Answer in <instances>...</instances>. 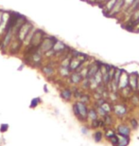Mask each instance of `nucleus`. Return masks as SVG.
<instances>
[{
	"label": "nucleus",
	"instance_id": "f257e3e1",
	"mask_svg": "<svg viewBox=\"0 0 139 146\" xmlns=\"http://www.w3.org/2000/svg\"><path fill=\"white\" fill-rule=\"evenodd\" d=\"M56 40H57L56 38L53 36H45V38L42 41V43L40 44L38 49L42 53H45V52L51 50Z\"/></svg>",
	"mask_w": 139,
	"mask_h": 146
},
{
	"label": "nucleus",
	"instance_id": "a211bd4d",
	"mask_svg": "<svg viewBox=\"0 0 139 146\" xmlns=\"http://www.w3.org/2000/svg\"><path fill=\"white\" fill-rule=\"evenodd\" d=\"M61 95H62L63 99H65V100L68 101V100H70V99H71L72 92H71V90H69V89H63Z\"/></svg>",
	"mask_w": 139,
	"mask_h": 146
},
{
	"label": "nucleus",
	"instance_id": "f03ea898",
	"mask_svg": "<svg viewBox=\"0 0 139 146\" xmlns=\"http://www.w3.org/2000/svg\"><path fill=\"white\" fill-rule=\"evenodd\" d=\"M45 38V33L42 30H39V29H36L35 31L33 33L32 39L30 41V45L28 46L32 48H38L40 44L42 43L43 39Z\"/></svg>",
	"mask_w": 139,
	"mask_h": 146
},
{
	"label": "nucleus",
	"instance_id": "f8f14e48",
	"mask_svg": "<svg viewBox=\"0 0 139 146\" xmlns=\"http://www.w3.org/2000/svg\"><path fill=\"white\" fill-rule=\"evenodd\" d=\"M76 106L79 109V112H80V115L82 117H86L88 115V110H87V107L83 103H77Z\"/></svg>",
	"mask_w": 139,
	"mask_h": 146
},
{
	"label": "nucleus",
	"instance_id": "dca6fc26",
	"mask_svg": "<svg viewBox=\"0 0 139 146\" xmlns=\"http://www.w3.org/2000/svg\"><path fill=\"white\" fill-rule=\"evenodd\" d=\"M115 1H117V0H107L106 4H105V8H104V11L109 13L113 9V7H114Z\"/></svg>",
	"mask_w": 139,
	"mask_h": 146
},
{
	"label": "nucleus",
	"instance_id": "6e6552de",
	"mask_svg": "<svg viewBox=\"0 0 139 146\" xmlns=\"http://www.w3.org/2000/svg\"><path fill=\"white\" fill-rule=\"evenodd\" d=\"M82 64H83V62H82L80 59L72 57V59L70 60V63H69V69H70L71 71L78 70L79 68L82 65Z\"/></svg>",
	"mask_w": 139,
	"mask_h": 146
},
{
	"label": "nucleus",
	"instance_id": "b1692460",
	"mask_svg": "<svg viewBox=\"0 0 139 146\" xmlns=\"http://www.w3.org/2000/svg\"><path fill=\"white\" fill-rule=\"evenodd\" d=\"M100 107H101V108H102L104 111H105L106 113H109L110 111H111V106H110V104H107V103H105V102H104V103H103L102 104H101Z\"/></svg>",
	"mask_w": 139,
	"mask_h": 146
},
{
	"label": "nucleus",
	"instance_id": "6ab92c4d",
	"mask_svg": "<svg viewBox=\"0 0 139 146\" xmlns=\"http://www.w3.org/2000/svg\"><path fill=\"white\" fill-rule=\"evenodd\" d=\"M94 79H95V81L97 83L98 86H100V84H102V82H103V77H102V74H101V72H100L99 69H98V71L95 74Z\"/></svg>",
	"mask_w": 139,
	"mask_h": 146
},
{
	"label": "nucleus",
	"instance_id": "aec40b11",
	"mask_svg": "<svg viewBox=\"0 0 139 146\" xmlns=\"http://www.w3.org/2000/svg\"><path fill=\"white\" fill-rule=\"evenodd\" d=\"M42 70L45 75H47V76H51L54 73V69L52 68L50 66H45L44 68H42Z\"/></svg>",
	"mask_w": 139,
	"mask_h": 146
},
{
	"label": "nucleus",
	"instance_id": "4be33fe9",
	"mask_svg": "<svg viewBox=\"0 0 139 146\" xmlns=\"http://www.w3.org/2000/svg\"><path fill=\"white\" fill-rule=\"evenodd\" d=\"M88 116H89V118H91L93 121H94V119H97V112H96V110L90 109L88 111Z\"/></svg>",
	"mask_w": 139,
	"mask_h": 146
},
{
	"label": "nucleus",
	"instance_id": "c85d7f7f",
	"mask_svg": "<svg viewBox=\"0 0 139 146\" xmlns=\"http://www.w3.org/2000/svg\"><path fill=\"white\" fill-rule=\"evenodd\" d=\"M3 13H4V11L0 10V24H1V22H2V16H3Z\"/></svg>",
	"mask_w": 139,
	"mask_h": 146
},
{
	"label": "nucleus",
	"instance_id": "bb28decb",
	"mask_svg": "<svg viewBox=\"0 0 139 146\" xmlns=\"http://www.w3.org/2000/svg\"><path fill=\"white\" fill-rule=\"evenodd\" d=\"M131 122H132V127H134V129H135V128L137 127V125H138L137 121H135V119H132V121H131Z\"/></svg>",
	"mask_w": 139,
	"mask_h": 146
},
{
	"label": "nucleus",
	"instance_id": "a878e982",
	"mask_svg": "<svg viewBox=\"0 0 139 146\" xmlns=\"http://www.w3.org/2000/svg\"><path fill=\"white\" fill-rule=\"evenodd\" d=\"M95 139H96V141H100V139H101V133L100 132H97V133H96Z\"/></svg>",
	"mask_w": 139,
	"mask_h": 146
},
{
	"label": "nucleus",
	"instance_id": "9d476101",
	"mask_svg": "<svg viewBox=\"0 0 139 146\" xmlns=\"http://www.w3.org/2000/svg\"><path fill=\"white\" fill-rule=\"evenodd\" d=\"M99 69V63L97 62L95 64H92L90 66H88V72H87V77L86 78H93L95 76V74L98 71Z\"/></svg>",
	"mask_w": 139,
	"mask_h": 146
},
{
	"label": "nucleus",
	"instance_id": "39448f33",
	"mask_svg": "<svg viewBox=\"0 0 139 146\" xmlns=\"http://www.w3.org/2000/svg\"><path fill=\"white\" fill-rule=\"evenodd\" d=\"M121 72H122V69L121 68H115V71L114 73V76H113V79L111 81V84L113 86V88L114 90H117L118 87V84H119V79H120V75Z\"/></svg>",
	"mask_w": 139,
	"mask_h": 146
},
{
	"label": "nucleus",
	"instance_id": "cd10ccee",
	"mask_svg": "<svg viewBox=\"0 0 139 146\" xmlns=\"http://www.w3.org/2000/svg\"><path fill=\"white\" fill-rule=\"evenodd\" d=\"M8 129V125L7 124H3L2 126H1V131L2 132H5L6 130Z\"/></svg>",
	"mask_w": 139,
	"mask_h": 146
},
{
	"label": "nucleus",
	"instance_id": "c756f323",
	"mask_svg": "<svg viewBox=\"0 0 139 146\" xmlns=\"http://www.w3.org/2000/svg\"><path fill=\"white\" fill-rule=\"evenodd\" d=\"M137 88L139 90V75H138V79H137Z\"/></svg>",
	"mask_w": 139,
	"mask_h": 146
},
{
	"label": "nucleus",
	"instance_id": "ddd939ff",
	"mask_svg": "<svg viewBox=\"0 0 139 146\" xmlns=\"http://www.w3.org/2000/svg\"><path fill=\"white\" fill-rule=\"evenodd\" d=\"M35 30H36V29L34 28V26L30 29V31H28V33L27 34V36H26V38L24 39V41H23L24 45H26V46H30V41H31V39H32L33 33H34V31H35Z\"/></svg>",
	"mask_w": 139,
	"mask_h": 146
},
{
	"label": "nucleus",
	"instance_id": "0eeeda50",
	"mask_svg": "<svg viewBox=\"0 0 139 146\" xmlns=\"http://www.w3.org/2000/svg\"><path fill=\"white\" fill-rule=\"evenodd\" d=\"M13 35L14 34H13V30H9V31H6V35L4 37V39H3V43H2V48H7V46L11 43V40H13Z\"/></svg>",
	"mask_w": 139,
	"mask_h": 146
},
{
	"label": "nucleus",
	"instance_id": "393cba45",
	"mask_svg": "<svg viewBox=\"0 0 139 146\" xmlns=\"http://www.w3.org/2000/svg\"><path fill=\"white\" fill-rule=\"evenodd\" d=\"M38 102H40L39 99H34V100H32L31 104H30V107H35L37 104H38Z\"/></svg>",
	"mask_w": 139,
	"mask_h": 146
},
{
	"label": "nucleus",
	"instance_id": "7ed1b4c3",
	"mask_svg": "<svg viewBox=\"0 0 139 146\" xmlns=\"http://www.w3.org/2000/svg\"><path fill=\"white\" fill-rule=\"evenodd\" d=\"M33 27L32 23H30V21H26L24 24H23L21 27H20V29L18 30V31H17V37H18V39L21 41V42H23L24 41V39L26 38V36H27V34L28 33V31H30V29Z\"/></svg>",
	"mask_w": 139,
	"mask_h": 146
},
{
	"label": "nucleus",
	"instance_id": "423d86ee",
	"mask_svg": "<svg viewBox=\"0 0 139 146\" xmlns=\"http://www.w3.org/2000/svg\"><path fill=\"white\" fill-rule=\"evenodd\" d=\"M128 84H129V75L125 70L122 69V72H121L120 79H119V84H118V87H120V88H125Z\"/></svg>",
	"mask_w": 139,
	"mask_h": 146
},
{
	"label": "nucleus",
	"instance_id": "9b49d317",
	"mask_svg": "<svg viewBox=\"0 0 139 146\" xmlns=\"http://www.w3.org/2000/svg\"><path fill=\"white\" fill-rule=\"evenodd\" d=\"M137 79L138 74L136 73H132V74L129 75V84L132 86V89H135L137 87Z\"/></svg>",
	"mask_w": 139,
	"mask_h": 146
},
{
	"label": "nucleus",
	"instance_id": "1a4fd4ad",
	"mask_svg": "<svg viewBox=\"0 0 139 146\" xmlns=\"http://www.w3.org/2000/svg\"><path fill=\"white\" fill-rule=\"evenodd\" d=\"M67 48V46L65 45L63 41H60V40H56L53 45V48H52V50H53L55 53L56 52H62L65 49Z\"/></svg>",
	"mask_w": 139,
	"mask_h": 146
},
{
	"label": "nucleus",
	"instance_id": "4468645a",
	"mask_svg": "<svg viewBox=\"0 0 139 146\" xmlns=\"http://www.w3.org/2000/svg\"><path fill=\"white\" fill-rule=\"evenodd\" d=\"M82 80V76L80 72H73L71 74V82L74 84H79Z\"/></svg>",
	"mask_w": 139,
	"mask_h": 146
},
{
	"label": "nucleus",
	"instance_id": "20e7f679",
	"mask_svg": "<svg viewBox=\"0 0 139 146\" xmlns=\"http://www.w3.org/2000/svg\"><path fill=\"white\" fill-rule=\"evenodd\" d=\"M123 6H124V0H117L114 5V7L110 11V14L109 16H115L119 13V11L123 9Z\"/></svg>",
	"mask_w": 139,
	"mask_h": 146
},
{
	"label": "nucleus",
	"instance_id": "412c9836",
	"mask_svg": "<svg viewBox=\"0 0 139 146\" xmlns=\"http://www.w3.org/2000/svg\"><path fill=\"white\" fill-rule=\"evenodd\" d=\"M118 132H119L121 135H128L130 133V129L125 125H121V126L118 127Z\"/></svg>",
	"mask_w": 139,
	"mask_h": 146
},
{
	"label": "nucleus",
	"instance_id": "2f4dec72",
	"mask_svg": "<svg viewBox=\"0 0 139 146\" xmlns=\"http://www.w3.org/2000/svg\"><path fill=\"white\" fill-rule=\"evenodd\" d=\"M82 1H86V2H88V0H82Z\"/></svg>",
	"mask_w": 139,
	"mask_h": 146
},
{
	"label": "nucleus",
	"instance_id": "2eb2a0df",
	"mask_svg": "<svg viewBox=\"0 0 139 146\" xmlns=\"http://www.w3.org/2000/svg\"><path fill=\"white\" fill-rule=\"evenodd\" d=\"M70 69H69L68 66H60L59 68V73L61 76L63 77H67V76L70 75Z\"/></svg>",
	"mask_w": 139,
	"mask_h": 146
},
{
	"label": "nucleus",
	"instance_id": "7c9ffc66",
	"mask_svg": "<svg viewBox=\"0 0 139 146\" xmlns=\"http://www.w3.org/2000/svg\"><path fill=\"white\" fill-rule=\"evenodd\" d=\"M97 1H99V2H104V1H107V0H97Z\"/></svg>",
	"mask_w": 139,
	"mask_h": 146
},
{
	"label": "nucleus",
	"instance_id": "f3484780",
	"mask_svg": "<svg viewBox=\"0 0 139 146\" xmlns=\"http://www.w3.org/2000/svg\"><path fill=\"white\" fill-rule=\"evenodd\" d=\"M115 112L118 115H124L126 113V108L122 104H117L115 106Z\"/></svg>",
	"mask_w": 139,
	"mask_h": 146
},
{
	"label": "nucleus",
	"instance_id": "5701e85b",
	"mask_svg": "<svg viewBox=\"0 0 139 146\" xmlns=\"http://www.w3.org/2000/svg\"><path fill=\"white\" fill-rule=\"evenodd\" d=\"M134 2V0H124V6L123 9L124 10H127V9H130V7L132 5V3Z\"/></svg>",
	"mask_w": 139,
	"mask_h": 146
}]
</instances>
